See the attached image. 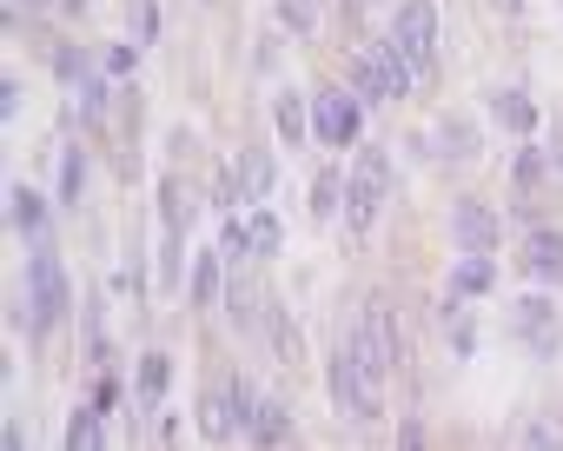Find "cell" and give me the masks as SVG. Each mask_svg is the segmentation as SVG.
Masks as SVG:
<instances>
[{"instance_id":"13","label":"cell","mask_w":563,"mask_h":451,"mask_svg":"<svg viewBox=\"0 0 563 451\" xmlns=\"http://www.w3.org/2000/svg\"><path fill=\"white\" fill-rule=\"evenodd\" d=\"M490 113H497V127H510V133H523V140H530V133H537V120H543V113H537V100H530V94H517V87H497V94H490Z\"/></svg>"},{"instance_id":"14","label":"cell","mask_w":563,"mask_h":451,"mask_svg":"<svg viewBox=\"0 0 563 451\" xmlns=\"http://www.w3.org/2000/svg\"><path fill=\"white\" fill-rule=\"evenodd\" d=\"M245 438H258V444H286V438H292V418H286V405L258 398V405H252V418H245Z\"/></svg>"},{"instance_id":"21","label":"cell","mask_w":563,"mask_h":451,"mask_svg":"<svg viewBox=\"0 0 563 451\" xmlns=\"http://www.w3.org/2000/svg\"><path fill=\"white\" fill-rule=\"evenodd\" d=\"M278 28L286 34H319V0H278Z\"/></svg>"},{"instance_id":"29","label":"cell","mask_w":563,"mask_h":451,"mask_svg":"<svg viewBox=\"0 0 563 451\" xmlns=\"http://www.w3.org/2000/svg\"><path fill=\"white\" fill-rule=\"evenodd\" d=\"M537 179H543V153H537V146H530V153H523V160H517V186H537Z\"/></svg>"},{"instance_id":"17","label":"cell","mask_w":563,"mask_h":451,"mask_svg":"<svg viewBox=\"0 0 563 451\" xmlns=\"http://www.w3.org/2000/svg\"><path fill=\"white\" fill-rule=\"evenodd\" d=\"M272 186H278V166H272V153L258 146V153H245V199H272Z\"/></svg>"},{"instance_id":"11","label":"cell","mask_w":563,"mask_h":451,"mask_svg":"<svg viewBox=\"0 0 563 451\" xmlns=\"http://www.w3.org/2000/svg\"><path fill=\"white\" fill-rule=\"evenodd\" d=\"M199 431H206V438H232V431H239V398H232V378L199 392Z\"/></svg>"},{"instance_id":"6","label":"cell","mask_w":563,"mask_h":451,"mask_svg":"<svg viewBox=\"0 0 563 451\" xmlns=\"http://www.w3.org/2000/svg\"><path fill=\"white\" fill-rule=\"evenodd\" d=\"M391 41L405 47V61L418 74H431V54H438V8H431V0H405L398 21H391Z\"/></svg>"},{"instance_id":"18","label":"cell","mask_w":563,"mask_h":451,"mask_svg":"<svg viewBox=\"0 0 563 451\" xmlns=\"http://www.w3.org/2000/svg\"><path fill=\"white\" fill-rule=\"evenodd\" d=\"M245 240H252V253H265V260H272L278 246H286V226H278V219H272V212L258 206V212L245 219Z\"/></svg>"},{"instance_id":"24","label":"cell","mask_w":563,"mask_h":451,"mask_svg":"<svg viewBox=\"0 0 563 451\" xmlns=\"http://www.w3.org/2000/svg\"><path fill=\"white\" fill-rule=\"evenodd\" d=\"M74 444H80V451H93V444H107V411H100V405H87V411L74 418Z\"/></svg>"},{"instance_id":"12","label":"cell","mask_w":563,"mask_h":451,"mask_svg":"<svg viewBox=\"0 0 563 451\" xmlns=\"http://www.w3.org/2000/svg\"><path fill=\"white\" fill-rule=\"evenodd\" d=\"M523 273L563 279V233H556V226H530V233H523Z\"/></svg>"},{"instance_id":"32","label":"cell","mask_w":563,"mask_h":451,"mask_svg":"<svg viewBox=\"0 0 563 451\" xmlns=\"http://www.w3.org/2000/svg\"><path fill=\"white\" fill-rule=\"evenodd\" d=\"M87 405H100V411H107V418H113V405H120V385H113V378H100V385H93V398H87Z\"/></svg>"},{"instance_id":"31","label":"cell","mask_w":563,"mask_h":451,"mask_svg":"<svg viewBox=\"0 0 563 451\" xmlns=\"http://www.w3.org/2000/svg\"><path fill=\"white\" fill-rule=\"evenodd\" d=\"M159 279H179V233L159 246Z\"/></svg>"},{"instance_id":"4","label":"cell","mask_w":563,"mask_h":451,"mask_svg":"<svg viewBox=\"0 0 563 451\" xmlns=\"http://www.w3.org/2000/svg\"><path fill=\"white\" fill-rule=\"evenodd\" d=\"M358 359L385 378V372H398V359H405V339H398V319H391V306L385 299H365V312H358Z\"/></svg>"},{"instance_id":"8","label":"cell","mask_w":563,"mask_h":451,"mask_svg":"<svg viewBox=\"0 0 563 451\" xmlns=\"http://www.w3.org/2000/svg\"><path fill=\"white\" fill-rule=\"evenodd\" d=\"M312 133H319V146H352L358 140V100L352 94H319Z\"/></svg>"},{"instance_id":"28","label":"cell","mask_w":563,"mask_h":451,"mask_svg":"<svg viewBox=\"0 0 563 451\" xmlns=\"http://www.w3.org/2000/svg\"><path fill=\"white\" fill-rule=\"evenodd\" d=\"M54 67H60V80H87V54H74V47H60Z\"/></svg>"},{"instance_id":"19","label":"cell","mask_w":563,"mask_h":451,"mask_svg":"<svg viewBox=\"0 0 563 451\" xmlns=\"http://www.w3.org/2000/svg\"><path fill=\"white\" fill-rule=\"evenodd\" d=\"M14 226L27 240H41V226H47V199L34 193V186H14Z\"/></svg>"},{"instance_id":"30","label":"cell","mask_w":563,"mask_h":451,"mask_svg":"<svg viewBox=\"0 0 563 451\" xmlns=\"http://www.w3.org/2000/svg\"><path fill=\"white\" fill-rule=\"evenodd\" d=\"M80 173H87V166H80V153H67V173H60V199H80Z\"/></svg>"},{"instance_id":"9","label":"cell","mask_w":563,"mask_h":451,"mask_svg":"<svg viewBox=\"0 0 563 451\" xmlns=\"http://www.w3.org/2000/svg\"><path fill=\"white\" fill-rule=\"evenodd\" d=\"M451 233H457V253H497V212L477 199H457Z\"/></svg>"},{"instance_id":"20","label":"cell","mask_w":563,"mask_h":451,"mask_svg":"<svg viewBox=\"0 0 563 451\" xmlns=\"http://www.w3.org/2000/svg\"><path fill=\"white\" fill-rule=\"evenodd\" d=\"M306 206H312V219H332V212L345 206V179H339V173H312V199H306Z\"/></svg>"},{"instance_id":"27","label":"cell","mask_w":563,"mask_h":451,"mask_svg":"<svg viewBox=\"0 0 563 451\" xmlns=\"http://www.w3.org/2000/svg\"><path fill=\"white\" fill-rule=\"evenodd\" d=\"M510 444H563V431H556V425H543V418H523V425L510 431Z\"/></svg>"},{"instance_id":"22","label":"cell","mask_w":563,"mask_h":451,"mask_svg":"<svg viewBox=\"0 0 563 451\" xmlns=\"http://www.w3.org/2000/svg\"><path fill=\"white\" fill-rule=\"evenodd\" d=\"M159 206H166V226H173V233H186V226H192V193H186L179 179L159 186Z\"/></svg>"},{"instance_id":"35","label":"cell","mask_w":563,"mask_h":451,"mask_svg":"<svg viewBox=\"0 0 563 451\" xmlns=\"http://www.w3.org/2000/svg\"><path fill=\"white\" fill-rule=\"evenodd\" d=\"M550 146H556V166H563V133H556V140H550Z\"/></svg>"},{"instance_id":"15","label":"cell","mask_w":563,"mask_h":451,"mask_svg":"<svg viewBox=\"0 0 563 451\" xmlns=\"http://www.w3.org/2000/svg\"><path fill=\"white\" fill-rule=\"evenodd\" d=\"M265 326H272V352L286 359V365H299V359H306V339H299V326H292L286 312H278V306H265Z\"/></svg>"},{"instance_id":"2","label":"cell","mask_w":563,"mask_h":451,"mask_svg":"<svg viewBox=\"0 0 563 451\" xmlns=\"http://www.w3.org/2000/svg\"><path fill=\"white\" fill-rule=\"evenodd\" d=\"M332 398H339V418H352V425L378 418V372L358 359V345L332 352Z\"/></svg>"},{"instance_id":"26","label":"cell","mask_w":563,"mask_h":451,"mask_svg":"<svg viewBox=\"0 0 563 451\" xmlns=\"http://www.w3.org/2000/svg\"><path fill=\"white\" fill-rule=\"evenodd\" d=\"M212 206H219V212H232V206H245V186H239V173H232V166H225V173L212 179Z\"/></svg>"},{"instance_id":"16","label":"cell","mask_w":563,"mask_h":451,"mask_svg":"<svg viewBox=\"0 0 563 451\" xmlns=\"http://www.w3.org/2000/svg\"><path fill=\"white\" fill-rule=\"evenodd\" d=\"M166 385H173V359H166V352H146V359H140V405H159Z\"/></svg>"},{"instance_id":"1","label":"cell","mask_w":563,"mask_h":451,"mask_svg":"<svg viewBox=\"0 0 563 451\" xmlns=\"http://www.w3.org/2000/svg\"><path fill=\"white\" fill-rule=\"evenodd\" d=\"M385 193H391V160H385V146H365L358 166H352V179H345V219H352V233H372Z\"/></svg>"},{"instance_id":"10","label":"cell","mask_w":563,"mask_h":451,"mask_svg":"<svg viewBox=\"0 0 563 451\" xmlns=\"http://www.w3.org/2000/svg\"><path fill=\"white\" fill-rule=\"evenodd\" d=\"M490 279H497V266H490V253H464V260H457V273H451V293H444V312H457L464 299H477V293H490Z\"/></svg>"},{"instance_id":"7","label":"cell","mask_w":563,"mask_h":451,"mask_svg":"<svg viewBox=\"0 0 563 451\" xmlns=\"http://www.w3.org/2000/svg\"><path fill=\"white\" fill-rule=\"evenodd\" d=\"M510 326H517V339L530 345V359H556L563 326H556V306H550V299H523V306L510 312Z\"/></svg>"},{"instance_id":"25","label":"cell","mask_w":563,"mask_h":451,"mask_svg":"<svg viewBox=\"0 0 563 451\" xmlns=\"http://www.w3.org/2000/svg\"><path fill=\"white\" fill-rule=\"evenodd\" d=\"M278 133H286V140H306V107H299V94H278Z\"/></svg>"},{"instance_id":"5","label":"cell","mask_w":563,"mask_h":451,"mask_svg":"<svg viewBox=\"0 0 563 451\" xmlns=\"http://www.w3.org/2000/svg\"><path fill=\"white\" fill-rule=\"evenodd\" d=\"M358 74H365V87H372L378 100H405V94L418 87V67L405 61V47H398L391 34L365 47V61H358Z\"/></svg>"},{"instance_id":"33","label":"cell","mask_w":563,"mask_h":451,"mask_svg":"<svg viewBox=\"0 0 563 451\" xmlns=\"http://www.w3.org/2000/svg\"><path fill=\"white\" fill-rule=\"evenodd\" d=\"M133 28H140V41L159 34V8H153V0H140V21H133Z\"/></svg>"},{"instance_id":"34","label":"cell","mask_w":563,"mask_h":451,"mask_svg":"<svg viewBox=\"0 0 563 451\" xmlns=\"http://www.w3.org/2000/svg\"><path fill=\"white\" fill-rule=\"evenodd\" d=\"M8 8H14V14H27V8H47V0H8Z\"/></svg>"},{"instance_id":"3","label":"cell","mask_w":563,"mask_h":451,"mask_svg":"<svg viewBox=\"0 0 563 451\" xmlns=\"http://www.w3.org/2000/svg\"><path fill=\"white\" fill-rule=\"evenodd\" d=\"M27 326L34 332H47V326H60L67 319V273H60V260L34 240V260H27Z\"/></svg>"},{"instance_id":"23","label":"cell","mask_w":563,"mask_h":451,"mask_svg":"<svg viewBox=\"0 0 563 451\" xmlns=\"http://www.w3.org/2000/svg\"><path fill=\"white\" fill-rule=\"evenodd\" d=\"M219 286H225V273H219V260L206 253V260L192 266V306H212V299H219Z\"/></svg>"}]
</instances>
